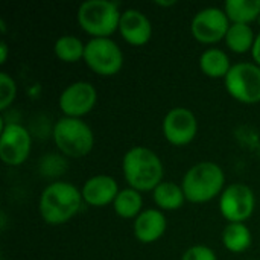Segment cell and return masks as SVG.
<instances>
[{
    "label": "cell",
    "mask_w": 260,
    "mask_h": 260,
    "mask_svg": "<svg viewBox=\"0 0 260 260\" xmlns=\"http://www.w3.org/2000/svg\"><path fill=\"white\" fill-rule=\"evenodd\" d=\"M122 171L128 184L139 190H154L163 180V163L149 148L134 146L122 158Z\"/></svg>",
    "instance_id": "obj_1"
},
{
    "label": "cell",
    "mask_w": 260,
    "mask_h": 260,
    "mask_svg": "<svg viewBox=\"0 0 260 260\" xmlns=\"http://www.w3.org/2000/svg\"><path fill=\"white\" fill-rule=\"evenodd\" d=\"M82 193L67 181H55L44 187L40 197L41 218L52 225L70 221L81 209Z\"/></svg>",
    "instance_id": "obj_2"
},
{
    "label": "cell",
    "mask_w": 260,
    "mask_h": 260,
    "mask_svg": "<svg viewBox=\"0 0 260 260\" xmlns=\"http://www.w3.org/2000/svg\"><path fill=\"white\" fill-rule=\"evenodd\" d=\"M224 183L225 175L219 165L201 161L184 174L181 187L190 203H207L221 193Z\"/></svg>",
    "instance_id": "obj_3"
},
{
    "label": "cell",
    "mask_w": 260,
    "mask_h": 260,
    "mask_svg": "<svg viewBox=\"0 0 260 260\" xmlns=\"http://www.w3.org/2000/svg\"><path fill=\"white\" fill-rule=\"evenodd\" d=\"M120 17L119 3L111 0H87L78 9L79 26L94 38H108L119 29Z\"/></svg>",
    "instance_id": "obj_4"
},
{
    "label": "cell",
    "mask_w": 260,
    "mask_h": 260,
    "mask_svg": "<svg viewBox=\"0 0 260 260\" xmlns=\"http://www.w3.org/2000/svg\"><path fill=\"white\" fill-rule=\"evenodd\" d=\"M53 140L58 149L73 158L87 155L93 145L94 136L91 128L78 117H61L53 126Z\"/></svg>",
    "instance_id": "obj_5"
},
{
    "label": "cell",
    "mask_w": 260,
    "mask_h": 260,
    "mask_svg": "<svg viewBox=\"0 0 260 260\" xmlns=\"http://www.w3.org/2000/svg\"><path fill=\"white\" fill-rule=\"evenodd\" d=\"M225 88L239 102H260V67L253 62L233 64L225 76Z\"/></svg>",
    "instance_id": "obj_6"
},
{
    "label": "cell",
    "mask_w": 260,
    "mask_h": 260,
    "mask_svg": "<svg viewBox=\"0 0 260 260\" xmlns=\"http://www.w3.org/2000/svg\"><path fill=\"white\" fill-rule=\"evenodd\" d=\"M84 61L102 76L116 75L123 66V53L111 38H91L85 44Z\"/></svg>",
    "instance_id": "obj_7"
},
{
    "label": "cell",
    "mask_w": 260,
    "mask_h": 260,
    "mask_svg": "<svg viewBox=\"0 0 260 260\" xmlns=\"http://www.w3.org/2000/svg\"><path fill=\"white\" fill-rule=\"evenodd\" d=\"M254 206V192L242 183L230 184L219 197V210L229 222H244L253 215Z\"/></svg>",
    "instance_id": "obj_8"
},
{
    "label": "cell",
    "mask_w": 260,
    "mask_h": 260,
    "mask_svg": "<svg viewBox=\"0 0 260 260\" xmlns=\"http://www.w3.org/2000/svg\"><path fill=\"white\" fill-rule=\"evenodd\" d=\"M230 27V20L224 9L209 6L198 11L190 23V32L201 43H218L225 38Z\"/></svg>",
    "instance_id": "obj_9"
},
{
    "label": "cell",
    "mask_w": 260,
    "mask_h": 260,
    "mask_svg": "<svg viewBox=\"0 0 260 260\" xmlns=\"http://www.w3.org/2000/svg\"><path fill=\"white\" fill-rule=\"evenodd\" d=\"M30 134L20 123H6L0 136V158L5 165L18 166L26 161L30 152Z\"/></svg>",
    "instance_id": "obj_10"
},
{
    "label": "cell",
    "mask_w": 260,
    "mask_h": 260,
    "mask_svg": "<svg viewBox=\"0 0 260 260\" xmlns=\"http://www.w3.org/2000/svg\"><path fill=\"white\" fill-rule=\"evenodd\" d=\"M198 131V122L195 114L184 108H172L163 119V134L166 140L175 146H184L190 143Z\"/></svg>",
    "instance_id": "obj_11"
},
{
    "label": "cell",
    "mask_w": 260,
    "mask_h": 260,
    "mask_svg": "<svg viewBox=\"0 0 260 260\" xmlns=\"http://www.w3.org/2000/svg\"><path fill=\"white\" fill-rule=\"evenodd\" d=\"M96 88L85 81H76L67 85L59 94V108L67 117H81L87 114L96 104Z\"/></svg>",
    "instance_id": "obj_12"
},
{
    "label": "cell",
    "mask_w": 260,
    "mask_h": 260,
    "mask_svg": "<svg viewBox=\"0 0 260 260\" xmlns=\"http://www.w3.org/2000/svg\"><path fill=\"white\" fill-rule=\"evenodd\" d=\"M119 30L125 41L133 46H143L151 40L152 26L149 18L139 9H126L122 12Z\"/></svg>",
    "instance_id": "obj_13"
},
{
    "label": "cell",
    "mask_w": 260,
    "mask_h": 260,
    "mask_svg": "<svg viewBox=\"0 0 260 260\" xmlns=\"http://www.w3.org/2000/svg\"><path fill=\"white\" fill-rule=\"evenodd\" d=\"M119 192L117 181L110 175H94L88 178L81 189L82 200L94 207H104L114 203Z\"/></svg>",
    "instance_id": "obj_14"
},
{
    "label": "cell",
    "mask_w": 260,
    "mask_h": 260,
    "mask_svg": "<svg viewBox=\"0 0 260 260\" xmlns=\"http://www.w3.org/2000/svg\"><path fill=\"white\" fill-rule=\"evenodd\" d=\"M168 222L158 209H146L134 219V235L143 244L158 241L166 232Z\"/></svg>",
    "instance_id": "obj_15"
},
{
    "label": "cell",
    "mask_w": 260,
    "mask_h": 260,
    "mask_svg": "<svg viewBox=\"0 0 260 260\" xmlns=\"http://www.w3.org/2000/svg\"><path fill=\"white\" fill-rule=\"evenodd\" d=\"M200 67L203 70V73H206L210 78H224L229 75L232 64H230V58L229 55L218 49V47H212L207 49L201 53L200 56Z\"/></svg>",
    "instance_id": "obj_16"
},
{
    "label": "cell",
    "mask_w": 260,
    "mask_h": 260,
    "mask_svg": "<svg viewBox=\"0 0 260 260\" xmlns=\"http://www.w3.org/2000/svg\"><path fill=\"white\" fill-rule=\"evenodd\" d=\"M154 203L163 210H178L186 201L183 187L174 181H161L152 190Z\"/></svg>",
    "instance_id": "obj_17"
},
{
    "label": "cell",
    "mask_w": 260,
    "mask_h": 260,
    "mask_svg": "<svg viewBox=\"0 0 260 260\" xmlns=\"http://www.w3.org/2000/svg\"><path fill=\"white\" fill-rule=\"evenodd\" d=\"M224 247L232 253L247 251L253 242V236L250 229L244 222H229V225L222 232Z\"/></svg>",
    "instance_id": "obj_18"
},
{
    "label": "cell",
    "mask_w": 260,
    "mask_h": 260,
    "mask_svg": "<svg viewBox=\"0 0 260 260\" xmlns=\"http://www.w3.org/2000/svg\"><path fill=\"white\" fill-rule=\"evenodd\" d=\"M224 11L230 21L248 24L260 17V0H227Z\"/></svg>",
    "instance_id": "obj_19"
},
{
    "label": "cell",
    "mask_w": 260,
    "mask_h": 260,
    "mask_svg": "<svg viewBox=\"0 0 260 260\" xmlns=\"http://www.w3.org/2000/svg\"><path fill=\"white\" fill-rule=\"evenodd\" d=\"M113 207H114V212L120 216V218H125V219H131V218H137L143 210V198L140 195L139 190L133 189V187H128V189H122L114 203H113Z\"/></svg>",
    "instance_id": "obj_20"
},
{
    "label": "cell",
    "mask_w": 260,
    "mask_h": 260,
    "mask_svg": "<svg viewBox=\"0 0 260 260\" xmlns=\"http://www.w3.org/2000/svg\"><path fill=\"white\" fill-rule=\"evenodd\" d=\"M254 41L256 37L250 24H244V23L230 24L229 32L225 35V43L229 49H232L236 53H245L253 49Z\"/></svg>",
    "instance_id": "obj_21"
},
{
    "label": "cell",
    "mask_w": 260,
    "mask_h": 260,
    "mask_svg": "<svg viewBox=\"0 0 260 260\" xmlns=\"http://www.w3.org/2000/svg\"><path fill=\"white\" fill-rule=\"evenodd\" d=\"M55 55L64 62H76L84 59L85 44L75 35H62L55 41Z\"/></svg>",
    "instance_id": "obj_22"
},
{
    "label": "cell",
    "mask_w": 260,
    "mask_h": 260,
    "mask_svg": "<svg viewBox=\"0 0 260 260\" xmlns=\"http://www.w3.org/2000/svg\"><path fill=\"white\" fill-rule=\"evenodd\" d=\"M15 81L6 72H0V110H6L15 99Z\"/></svg>",
    "instance_id": "obj_23"
},
{
    "label": "cell",
    "mask_w": 260,
    "mask_h": 260,
    "mask_svg": "<svg viewBox=\"0 0 260 260\" xmlns=\"http://www.w3.org/2000/svg\"><path fill=\"white\" fill-rule=\"evenodd\" d=\"M181 260H218V257L212 248L206 245H195L183 254Z\"/></svg>",
    "instance_id": "obj_24"
},
{
    "label": "cell",
    "mask_w": 260,
    "mask_h": 260,
    "mask_svg": "<svg viewBox=\"0 0 260 260\" xmlns=\"http://www.w3.org/2000/svg\"><path fill=\"white\" fill-rule=\"evenodd\" d=\"M251 53H253V58H254L256 64L260 66V32L256 35V41H254V46L251 49Z\"/></svg>",
    "instance_id": "obj_25"
},
{
    "label": "cell",
    "mask_w": 260,
    "mask_h": 260,
    "mask_svg": "<svg viewBox=\"0 0 260 260\" xmlns=\"http://www.w3.org/2000/svg\"><path fill=\"white\" fill-rule=\"evenodd\" d=\"M8 59V44L5 41L0 43V64H5Z\"/></svg>",
    "instance_id": "obj_26"
},
{
    "label": "cell",
    "mask_w": 260,
    "mask_h": 260,
    "mask_svg": "<svg viewBox=\"0 0 260 260\" xmlns=\"http://www.w3.org/2000/svg\"><path fill=\"white\" fill-rule=\"evenodd\" d=\"M155 3H157V5H160V6H172V5H175L177 2H175V0H171V2H163V0H157Z\"/></svg>",
    "instance_id": "obj_27"
},
{
    "label": "cell",
    "mask_w": 260,
    "mask_h": 260,
    "mask_svg": "<svg viewBox=\"0 0 260 260\" xmlns=\"http://www.w3.org/2000/svg\"><path fill=\"white\" fill-rule=\"evenodd\" d=\"M257 21H259V23H260V17H259V18H257Z\"/></svg>",
    "instance_id": "obj_28"
}]
</instances>
